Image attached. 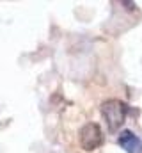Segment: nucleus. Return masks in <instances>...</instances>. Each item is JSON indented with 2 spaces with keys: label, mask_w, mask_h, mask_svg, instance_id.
Here are the masks:
<instances>
[{
  "label": "nucleus",
  "mask_w": 142,
  "mask_h": 153,
  "mask_svg": "<svg viewBox=\"0 0 142 153\" xmlns=\"http://www.w3.org/2000/svg\"><path fill=\"white\" fill-rule=\"evenodd\" d=\"M78 141H80V146L84 152H96L98 148L103 146L105 135H103V130L98 123H85L80 128Z\"/></svg>",
  "instance_id": "nucleus-2"
},
{
  "label": "nucleus",
  "mask_w": 142,
  "mask_h": 153,
  "mask_svg": "<svg viewBox=\"0 0 142 153\" xmlns=\"http://www.w3.org/2000/svg\"><path fill=\"white\" fill-rule=\"evenodd\" d=\"M117 144L126 153H142V139L132 130H123L117 135Z\"/></svg>",
  "instance_id": "nucleus-3"
},
{
  "label": "nucleus",
  "mask_w": 142,
  "mask_h": 153,
  "mask_svg": "<svg viewBox=\"0 0 142 153\" xmlns=\"http://www.w3.org/2000/svg\"><path fill=\"white\" fill-rule=\"evenodd\" d=\"M100 112H101V117L105 121L108 132L110 134H115V132H119L123 128L126 117L133 112V109L126 102H123L119 98H110V100H105L101 103Z\"/></svg>",
  "instance_id": "nucleus-1"
}]
</instances>
